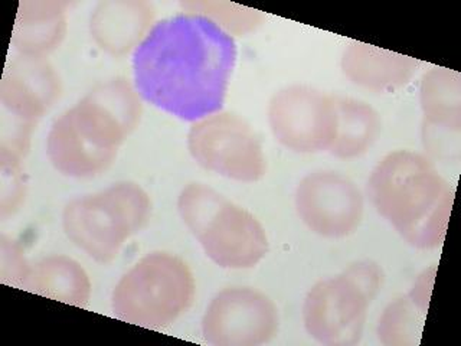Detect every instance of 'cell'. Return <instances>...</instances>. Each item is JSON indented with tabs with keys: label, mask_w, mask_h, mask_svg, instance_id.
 Returning <instances> with one entry per match:
<instances>
[{
	"label": "cell",
	"mask_w": 461,
	"mask_h": 346,
	"mask_svg": "<svg viewBox=\"0 0 461 346\" xmlns=\"http://www.w3.org/2000/svg\"><path fill=\"white\" fill-rule=\"evenodd\" d=\"M237 47L218 23L182 14L150 29L133 55L136 91L143 100L185 122L220 112L227 97Z\"/></svg>",
	"instance_id": "6da1fadb"
},
{
	"label": "cell",
	"mask_w": 461,
	"mask_h": 346,
	"mask_svg": "<svg viewBox=\"0 0 461 346\" xmlns=\"http://www.w3.org/2000/svg\"><path fill=\"white\" fill-rule=\"evenodd\" d=\"M140 117L139 94L129 81L100 84L55 120L47 139L48 158L65 177H97L113 165Z\"/></svg>",
	"instance_id": "7a4b0ae2"
},
{
	"label": "cell",
	"mask_w": 461,
	"mask_h": 346,
	"mask_svg": "<svg viewBox=\"0 0 461 346\" xmlns=\"http://www.w3.org/2000/svg\"><path fill=\"white\" fill-rule=\"evenodd\" d=\"M367 194L405 241L421 250L443 244L454 194L429 158L411 150L389 153L372 172Z\"/></svg>",
	"instance_id": "3957f363"
},
{
	"label": "cell",
	"mask_w": 461,
	"mask_h": 346,
	"mask_svg": "<svg viewBox=\"0 0 461 346\" xmlns=\"http://www.w3.org/2000/svg\"><path fill=\"white\" fill-rule=\"evenodd\" d=\"M177 209L206 256L223 269H251L268 252L266 230L256 216L212 187L187 185Z\"/></svg>",
	"instance_id": "277c9868"
},
{
	"label": "cell",
	"mask_w": 461,
	"mask_h": 346,
	"mask_svg": "<svg viewBox=\"0 0 461 346\" xmlns=\"http://www.w3.org/2000/svg\"><path fill=\"white\" fill-rule=\"evenodd\" d=\"M194 293V274L184 260L169 252H151L115 286L113 314L141 328L163 329L192 306Z\"/></svg>",
	"instance_id": "5b68a950"
},
{
	"label": "cell",
	"mask_w": 461,
	"mask_h": 346,
	"mask_svg": "<svg viewBox=\"0 0 461 346\" xmlns=\"http://www.w3.org/2000/svg\"><path fill=\"white\" fill-rule=\"evenodd\" d=\"M150 213L148 192L133 182H120L69 202L62 214V225L78 249L98 263L107 264L148 223Z\"/></svg>",
	"instance_id": "8992f818"
},
{
	"label": "cell",
	"mask_w": 461,
	"mask_h": 346,
	"mask_svg": "<svg viewBox=\"0 0 461 346\" xmlns=\"http://www.w3.org/2000/svg\"><path fill=\"white\" fill-rule=\"evenodd\" d=\"M382 283L381 267L369 260L352 264L336 278L316 283L303 305L307 333L323 345L359 343L367 309L381 290Z\"/></svg>",
	"instance_id": "52a82bcc"
},
{
	"label": "cell",
	"mask_w": 461,
	"mask_h": 346,
	"mask_svg": "<svg viewBox=\"0 0 461 346\" xmlns=\"http://www.w3.org/2000/svg\"><path fill=\"white\" fill-rule=\"evenodd\" d=\"M192 158L205 169L238 182H257L267 172L266 156L249 123L230 113L199 120L187 134Z\"/></svg>",
	"instance_id": "ba28073f"
},
{
	"label": "cell",
	"mask_w": 461,
	"mask_h": 346,
	"mask_svg": "<svg viewBox=\"0 0 461 346\" xmlns=\"http://www.w3.org/2000/svg\"><path fill=\"white\" fill-rule=\"evenodd\" d=\"M333 96L307 86L278 91L268 105V123L278 143L299 153L330 149L336 137Z\"/></svg>",
	"instance_id": "9c48e42d"
},
{
	"label": "cell",
	"mask_w": 461,
	"mask_h": 346,
	"mask_svg": "<svg viewBox=\"0 0 461 346\" xmlns=\"http://www.w3.org/2000/svg\"><path fill=\"white\" fill-rule=\"evenodd\" d=\"M278 331V310L264 293L249 287L225 288L209 303L202 333L215 346H257Z\"/></svg>",
	"instance_id": "30bf717a"
},
{
	"label": "cell",
	"mask_w": 461,
	"mask_h": 346,
	"mask_svg": "<svg viewBox=\"0 0 461 346\" xmlns=\"http://www.w3.org/2000/svg\"><path fill=\"white\" fill-rule=\"evenodd\" d=\"M295 208L310 230L326 238L353 234L364 216V196L349 178L313 172L300 180Z\"/></svg>",
	"instance_id": "8fae6325"
},
{
	"label": "cell",
	"mask_w": 461,
	"mask_h": 346,
	"mask_svg": "<svg viewBox=\"0 0 461 346\" xmlns=\"http://www.w3.org/2000/svg\"><path fill=\"white\" fill-rule=\"evenodd\" d=\"M59 96L61 81L45 58L21 55L7 64L0 84V101L12 119L35 127Z\"/></svg>",
	"instance_id": "7c38bea8"
},
{
	"label": "cell",
	"mask_w": 461,
	"mask_h": 346,
	"mask_svg": "<svg viewBox=\"0 0 461 346\" xmlns=\"http://www.w3.org/2000/svg\"><path fill=\"white\" fill-rule=\"evenodd\" d=\"M421 62L414 58L353 41L342 58L345 76L367 90L389 93L407 86Z\"/></svg>",
	"instance_id": "4fadbf2b"
},
{
	"label": "cell",
	"mask_w": 461,
	"mask_h": 346,
	"mask_svg": "<svg viewBox=\"0 0 461 346\" xmlns=\"http://www.w3.org/2000/svg\"><path fill=\"white\" fill-rule=\"evenodd\" d=\"M151 19L153 9L146 2H103L91 14V36L108 54H126L140 42Z\"/></svg>",
	"instance_id": "5bb4252c"
},
{
	"label": "cell",
	"mask_w": 461,
	"mask_h": 346,
	"mask_svg": "<svg viewBox=\"0 0 461 346\" xmlns=\"http://www.w3.org/2000/svg\"><path fill=\"white\" fill-rule=\"evenodd\" d=\"M436 271V266L422 271L410 293L389 303L384 310L378 323V338L384 345L417 346L420 343Z\"/></svg>",
	"instance_id": "9a60e30c"
},
{
	"label": "cell",
	"mask_w": 461,
	"mask_h": 346,
	"mask_svg": "<svg viewBox=\"0 0 461 346\" xmlns=\"http://www.w3.org/2000/svg\"><path fill=\"white\" fill-rule=\"evenodd\" d=\"M67 7V2H21L12 33L14 47L26 57L45 58L64 40Z\"/></svg>",
	"instance_id": "2e32d148"
},
{
	"label": "cell",
	"mask_w": 461,
	"mask_h": 346,
	"mask_svg": "<svg viewBox=\"0 0 461 346\" xmlns=\"http://www.w3.org/2000/svg\"><path fill=\"white\" fill-rule=\"evenodd\" d=\"M23 288L78 307H86L91 297L88 274L76 260L65 256L47 257L31 267Z\"/></svg>",
	"instance_id": "e0dca14e"
},
{
	"label": "cell",
	"mask_w": 461,
	"mask_h": 346,
	"mask_svg": "<svg viewBox=\"0 0 461 346\" xmlns=\"http://www.w3.org/2000/svg\"><path fill=\"white\" fill-rule=\"evenodd\" d=\"M336 107V137L329 153L340 159L365 155L378 137V113L364 101L333 96Z\"/></svg>",
	"instance_id": "ac0fdd59"
},
{
	"label": "cell",
	"mask_w": 461,
	"mask_h": 346,
	"mask_svg": "<svg viewBox=\"0 0 461 346\" xmlns=\"http://www.w3.org/2000/svg\"><path fill=\"white\" fill-rule=\"evenodd\" d=\"M420 103L425 127L432 132L458 133L461 129V77L447 68H434L422 77Z\"/></svg>",
	"instance_id": "d6986e66"
},
{
	"label": "cell",
	"mask_w": 461,
	"mask_h": 346,
	"mask_svg": "<svg viewBox=\"0 0 461 346\" xmlns=\"http://www.w3.org/2000/svg\"><path fill=\"white\" fill-rule=\"evenodd\" d=\"M184 6L191 9L192 14L196 11L201 12L203 16L215 23L221 22L223 28L235 33L249 32L263 22V14L259 12L245 9L238 5L222 4V2H192V4H184Z\"/></svg>",
	"instance_id": "ffe728a7"
},
{
	"label": "cell",
	"mask_w": 461,
	"mask_h": 346,
	"mask_svg": "<svg viewBox=\"0 0 461 346\" xmlns=\"http://www.w3.org/2000/svg\"><path fill=\"white\" fill-rule=\"evenodd\" d=\"M0 270L2 283L14 287H25L31 267L26 263L25 256L18 242L2 235L0 238Z\"/></svg>",
	"instance_id": "44dd1931"
},
{
	"label": "cell",
	"mask_w": 461,
	"mask_h": 346,
	"mask_svg": "<svg viewBox=\"0 0 461 346\" xmlns=\"http://www.w3.org/2000/svg\"><path fill=\"white\" fill-rule=\"evenodd\" d=\"M2 160V216L14 214L25 198V182L22 173L21 160L0 158Z\"/></svg>",
	"instance_id": "7402d4cb"
}]
</instances>
